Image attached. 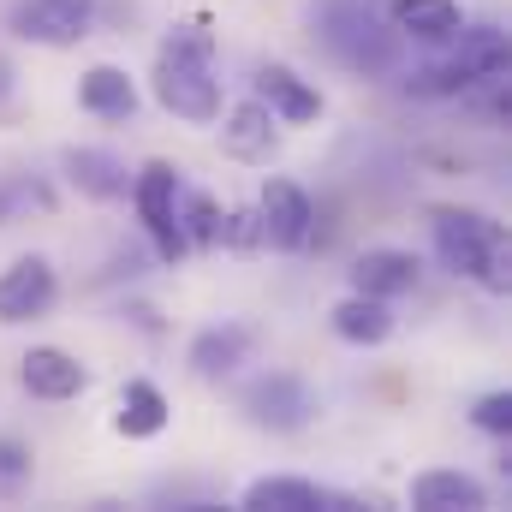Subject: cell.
<instances>
[{
  "label": "cell",
  "instance_id": "cell-1",
  "mask_svg": "<svg viewBox=\"0 0 512 512\" xmlns=\"http://www.w3.org/2000/svg\"><path fill=\"white\" fill-rule=\"evenodd\" d=\"M155 102L185 126L221 120V78H215V36L203 24H179L155 60Z\"/></svg>",
  "mask_w": 512,
  "mask_h": 512
},
{
  "label": "cell",
  "instance_id": "cell-2",
  "mask_svg": "<svg viewBox=\"0 0 512 512\" xmlns=\"http://www.w3.org/2000/svg\"><path fill=\"white\" fill-rule=\"evenodd\" d=\"M429 233H435V256L459 274L477 280L483 292H507V233L501 221H489L483 209H429Z\"/></svg>",
  "mask_w": 512,
  "mask_h": 512
},
{
  "label": "cell",
  "instance_id": "cell-3",
  "mask_svg": "<svg viewBox=\"0 0 512 512\" xmlns=\"http://www.w3.org/2000/svg\"><path fill=\"white\" fill-rule=\"evenodd\" d=\"M453 42H459V48H453L447 60H429V66H417V72L405 78V96H417V102H447V96H465L471 84L507 78L512 48L495 24H471V30L459 24Z\"/></svg>",
  "mask_w": 512,
  "mask_h": 512
},
{
  "label": "cell",
  "instance_id": "cell-4",
  "mask_svg": "<svg viewBox=\"0 0 512 512\" xmlns=\"http://www.w3.org/2000/svg\"><path fill=\"white\" fill-rule=\"evenodd\" d=\"M322 42L334 60H346L352 72H387L399 60V30L376 24V12L364 0H328L322 6Z\"/></svg>",
  "mask_w": 512,
  "mask_h": 512
},
{
  "label": "cell",
  "instance_id": "cell-5",
  "mask_svg": "<svg viewBox=\"0 0 512 512\" xmlns=\"http://www.w3.org/2000/svg\"><path fill=\"white\" fill-rule=\"evenodd\" d=\"M179 167L173 161H149V167H137L131 173V203H137V221H143V233L155 239V256L161 262H185L191 245H185V233H179Z\"/></svg>",
  "mask_w": 512,
  "mask_h": 512
},
{
  "label": "cell",
  "instance_id": "cell-6",
  "mask_svg": "<svg viewBox=\"0 0 512 512\" xmlns=\"http://www.w3.org/2000/svg\"><path fill=\"white\" fill-rule=\"evenodd\" d=\"M239 411H245V423L268 429V435H292V429H304L316 417V399H310V387L298 382V376L268 370V376L239 387Z\"/></svg>",
  "mask_w": 512,
  "mask_h": 512
},
{
  "label": "cell",
  "instance_id": "cell-7",
  "mask_svg": "<svg viewBox=\"0 0 512 512\" xmlns=\"http://www.w3.org/2000/svg\"><path fill=\"white\" fill-rule=\"evenodd\" d=\"M256 227H262L268 251H304L310 227H316V209H310V197L292 179H268L262 197H256Z\"/></svg>",
  "mask_w": 512,
  "mask_h": 512
},
{
  "label": "cell",
  "instance_id": "cell-8",
  "mask_svg": "<svg viewBox=\"0 0 512 512\" xmlns=\"http://www.w3.org/2000/svg\"><path fill=\"white\" fill-rule=\"evenodd\" d=\"M54 298H60V280H54V262L48 256H18L12 268H0V322L6 328L48 316Z\"/></svg>",
  "mask_w": 512,
  "mask_h": 512
},
{
  "label": "cell",
  "instance_id": "cell-9",
  "mask_svg": "<svg viewBox=\"0 0 512 512\" xmlns=\"http://www.w3.org/2000/svg\"><path fill=\"white\" fill-rule=\"evenodd\" d=\"M417 256L411 251H387V245H376V251H364L352 268H346V280H352V292H364V298H382V304H393V298H405L411 286H417Z\"/></svg>",
  "mask_w": 512,
  "mask_h": 512
},
{
  "label": "cell",
  "instance_id": "cell-10",
  "mask_svg": "<svg viewBox=\"0 0 512 512\" xmlns=\"http://www.w3.org/2000/svg\"><path fill=\"white\" fill-rule=\"evenodd\" d=\"M6 24H12V36L42 42V48H78L90 36V18H78V12H66L54 0H18L6 12Z\"/></svg>",
  "mask_w": 512,
  "mask_h": 512
},
{
  "label": "cell",
  "instance_id": "cell-11",
  "mask_svg": "<svg viewBox=\"0 0 512 512\" xmlns=\"http://www.w3.org/2000/svg\"><path fill=\"white\" fill-rule=\"evenodd\" d=\"M60 167H66V179L78 185V197H90V203H120L131 191V173L114 149H90V143H84V149H66Z\"/></svg>",
  "mask_w": 512,
  "mask_h": 512
},
{
  "label": "cell",
  "instance_id": "cell-12",
  "mask_svg": "<svg viewBox=\"0 0 512 512\" xmlns=\"http://www.w3.org/2000/svg\"><path fill=\"white\" fill-rule=\"evenodd\" d=\"M256 102L280 120V126H310L322 114V90H310L292 66H262L256 72Z\"/></svg>",
  "mask_w": 512,
  "mask_h": 512
},
{
  "label": "cell",
  "instance_id": "cell-13",
  "mask_svg": "<svg viewBox=\"0 0 512 512\" xmlns=\"http://www.w3.org/2000/svg\"><path fill=\"white\" fill-rule=\"evenodd\" d=\"M256 334L245 322H221V328H203L197 340H191V376L197 382H227L245 358H251Z\"/></svg>",
  "mask_w": 512,
  "mask_h": 512
},
{
  "label": "cell",
  "instance_id": "cell-14",
  "mask_svg": "<svg viewBox=\"0 0 512 512\" xmlns=\"http://www.w3.org/2000/svg\"><path fill=\"white\" fill-rule=\"evenodd\" d=\"M18 382L30 387L36 399H78V393L90 387V370H84L72 352H60V346H36V352H24V364H18Z\"/></svg>",
  "mask_w": 512,
  "mask_h": 512
},
{
  "label": "cell",
  "instance_id": "cell-15",
  "mask_svg": "<svg viewBox=\"0 0 512 512\" xmlns=\"http://www.w3.org/2000/svg\"><path fill=\"white\" fill-rule=\"evenodd\" d=\"M245 512H316V507H352L346 495H328L322 483H310V477H256L251 489H245Z\"/></svg>",
  "mask_w": 512,
  "mask_h": 512
},
{
  "label": "cell",
  "instance_id": "cell-16",
  "mask_svg": "<svg viewBox=\"0 0 512 512\" xmlns=\"http://www.w3.org/2000/svg\"><path fill=\"white\" fill-rule=\"evenodd\" d=\"M411 507L423 512H477L489 507V489L471 471H423L411 477Z\"/></svg>",
  "mask_w": 512,
  "mask_h": 512
},
{
  "label": "cell",
  "instance_id": "cell-17",
  "mask_svg": "<svg viewBox=\"0 0 512 512\" xmlns=\"http://www.w3.org/2000/svg\"><path fill=\"white\" fill-rule=\"evenodd\" d=\"M387 18L411 42H453L459 24H465L459 0H387Z\"/></svg>",
  "mask_w": 512,
  "mask_h": 512
},
{
  "label": "cell",
  "instance_id": "cell-18",
  "mask_svg": "<svg viewBox=\"0 0 512 512\" xmlns=\"http://www.w3.org/2000/svg\"><path fill=\"white\" fill-rule=\"evenodd\" d=\"M274 114L262 108V102H239L233 114H227V126H221V149L233 155V161H268L274 155Z\"/></svg>",
  "mask_w": 512,
  "mask_h": 512
},
{
  "label": "cell",
  "instance_id": "cell-19",
  "mask_svg": "<svg viewBox=\"0 0 512 512\" xmlns=\"http://www.w3.org/2000/svg\"><path fill=\"white\" fill-rule=\"evenodd\" d=\"M78 102L96 114V120H131L137 114V84H131L120 66H90L78 78Z\"/></svg>",
  "mask_w": 512,
  "mask_h": 512
},
{
  "label": "cell",
  "instance_id": "cell-20",
  "mask_svg": "<svg viewBox=\"0 0 512 512\" xmlns=\"http://www.w3.org/2000/svg\"><path fill=\"white\" fill-rule=\"evenodd\" d=\"M167 417H173V405H167V393L155 382H126L120 393V411H114V429L126 435V441H149V435H161L167 429Z\"/></svg>",
  "mask_w": 512,
  "mask_h": 512
},
{
  "label": "cell",
  "instance_id": "cell-21",
  "mask_svg": "<svg viewBox=\"0 0 512 512\" xmlns=\"http://www.w3.org/2000/svg\"><path fill=\"white\" fill-rule=\"evenodd\" d=\"M328 322H334V334H340L346 346H382L387 334H393V310H387L382 298H364V292L340 298Z\"/></svg>",
  "mask_w": 512,
  "mask_h": 512
},
{
  "label": "cell",
  "instance_id": "cell-22",
  "mask_svg": "<svg viewBox=\"0 0 512 512\" xmlns=\"http://www.w3.org/2000/svg\"><path fill=\"white\" fill-rule=\"evenodd\" d=\"M179 233H185L191 251L221 245V209H215V197H203V191H179Z\"/></svg>",
  "mask_w": 512,
  "mask_h": 512
},
{
  "label": "cell",
  "instance_id": "cell-23",
  "mask_svg": "<svg viewBox=\"0 0 512 512\" xmlns=\"http://www.w3.org/2000/svg\"><path fill=\"white\" fill-rule=\"evenodd\" d=\"M471 423H477L483 435H512V393H483V399L471 405Z\"/></svg>",
  "mask_w": 512,
  "mask_h": 512
},
{
  "label": "cell",
  "instance_id": "cell-24",
  "mask_svg": "<svg viewBox=\"0 0 512 512\" xmlns=\"http://www.w3.org/2000/svg\"><path fill=\"white\" fill-rule=\"evenodd\" d=\"M30 483V447L18 435H0V489H18Z\"/></svg>",
  "mask_w": 512,
  "mask_h": 512
},
{
  "label": "cell",
  "instance_id": "cell-25",
  "mask_svg": "<svg viewBox=\"0 0 512 512\" xmlns=\"http://www.w3.org/2000/svg\"><path fill=\"white\" fill-rule=\"evenodd\" d=\"M221 245H233V251H251V245H262L256 209H239V215H227V221H221Z\"/></svg>",
  "mask_w": 512,
  "mask_h": 512
},
{
  "label": "cell",
  "instance_id": "cell-26",
  "mask_svg": "<svg viewBox=\"0 0 512 512\" xmlns=\"http://www.w3.org/2000/svg\"><path fill=\"white\" fill-rule=\"evenodd\" d=\"M18 203H24V191H18V185H6V179H0V227H6V221H12V215H18Z\"/></svg>",
  "mask_w": 512,
  "mask_h": 512
},
{
  "label": "cell",
  "instance_id": "cell-27",
  "mask_svg": "<svg viewBox=\"0 0 512 512\" xmlns=\"http://www.w3.org/2000/svg\"><path fill=\"white\" fill-rule=\"evenodd\" d=\"M54 6H66V12H78V18H96V0H54Z\"/></svg>",
  "mask_w": 512,
  "mask_h": 512
},
{
  "label": "cell",
  "instance_id": "cell-28",
  "mask_svg": "<svg viewBox=\"0 0 512 512\" xmlns=\"http://www.w3.org/2000/svg\"><path fill=\"white\" fill-rule=\"evenodd\" d=\"M6 90H12V66L0 60V96H6Z\"/></svg>",
  "mask_w": 512,
  "mask_h": 512
}]
</instances>
